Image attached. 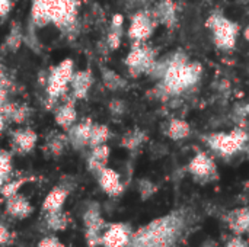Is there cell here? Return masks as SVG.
<instances>
[{"instance_id": "obj_39", "label": "cell", "mask_w": 249, "mask_h": 247, "mask_svg": "<svg viewBox=\"0 0 249 247\" xmlns=\"http://www.w3.org/2000/svg\"><path fill=\"white\" fill-rule=\"evenodd\" d=\"M10 239H12V236H10V231L7 230V227L0 224V247L7 245L10 242Z\"/></svg>"}, {"instance_id": "obj_22", "label": "cell", "mask_w": 249, "mask_h": 247, "mask_svg": "<svg viewBox=\"0 0 249 247\" xmlns=\"http://www.w3.org/2000/svg\"><path fill=\"white\" fill-rule=\"evenodd\" d=\"M109 154H111V150H109V147L107 144H101V146L92 147L90 153L88 156V160H86L88 170L96 176L102 169L107 167L108 160H109Z\"/></svg>"}, {"instance_id": "obj_37", "label": "cell", "mask_w": 249, "mask_h": 247, "mask_svg": "<svg viewBox=\"0 0 249 247\" xmlns=\"http://www.w3.org/2000/svg\"><path fill=\"white\" fill-rule=\"evenodd\" d=\"M226 247H249V245L248 242L244 240L241 236H236V234H235V237H231V239L228 240Z\"/></svg>"}, {"instance_id": "obj_12", "label": "cell", "mask_w": 249, "mask_h": 247, "mask_svg": "<svg viewBox=\"0 0 249 247\" xmlns=\"http://www.w3.org/2000/svg\"><path fill=\"white\" fill-rule=\"evenodd\" d=\"M133 234V229L125 223L108 224L104 234L101 246L104 247H127Z\"/></svg>"}, {"instance_id": "obj_1", "label": "cell", "mask_w": 249, "mask_h": 247, "mask_svg": "<svg viewBox=\"0 0 249 247\" xmlns=\"http://www.w3.org/2000/svg\"><path fill=\"white\" fill-rule=\"evenodd\" d=\"M194 208L181 207L133 231L127 247H177L198 224Z\"/></svg>"}, {"instance_id": "obj_3", "label": "cell", "mask_w": 249, "mask_h": 247, "mask_svg": "<svg viewBox=\"0 0 249 247\" xmlns=\"http://www.w3.org/2000/svg\"><path fill=\"white\" fill-rule=\"evenodd\" d=\"M201 73L203 67L198 63H190L184 52H175L168 60V67L162 77L163 92L166 95H179L194 86L200 80Z\"/></svg>"}, {"instance_id": "obj_25", "label": "cell", "mask_w": 249, "mask_h": 247, "mask_svg": "<svg viewBox=\"0 0 249 247\" xmlns=\"http://www.w3.org/2000/svg\"><path fill=\"white\" fill-rule=\"evenodd\" d=\"M123 25H124V17L121 13H117L112 16L111 20V26H109V32L107 36V45L109 49H118V47L121 45V39H123Z\"/></svg>"}, {"instance_id": "obj_8", "label": "cell", "mask_w": 249, "mask_h": 247, "mask_svg": "<svg viewBox=\"0 0 249 247\" xmlns=\"http://www.w3.org/2000/svg\"><path fill=\"white\" fill-rule=\"evenodd\" d=\"M83 224H85V239L88 247L101 246L102 234L107 229V223L101 214V207L96 202L88 205L83 213Z\"/></svg>"}, {"instance_id": "obj_44", "label": "cell", "mask_w": 249, "mask_h": 247, "mask_svg": "<svg viewBox=\"0 0 249 247\" xmlns=\"http://www.w3.org/2000/svg\"><path fill=\"white\" fill-rule=\"evenodd\" d=\"M244 112H245V114H249V103L247 106H244Z\"/></svg>"}, {"instance_id": "obj_11", "label": "cell", "mask_w": 249, "mask_h": 247, "mask_svg": "<svg viewBox=\"0 0 249 247\" xmlns=\"http://www.w3.org/2000/svg\"><path fill=\"white\" fill-rule=\"evenodd\" d=\"M76 99L67 95L53 111H54V122L61 131H69L77 122V109Z\"/></svg>"}, {"instance_id": "obj_18", "label": "cell", "mask_w": 249, "mask_h": 247, "mask_svg": "<svg viewBox=\"0 0 249 247\" xmlns=\"http://www.w3.org/2000/svg\"><path fill=\"white\" fill-rule=\"evenodd\" d=\"M0 112L6 118L7 124H16V125L25 124L29 119V116L32 115V109H31L29 105L20 103V102H15V100H9L0 109Z\"/></svg>"}, {"instance_id": "obj_26", "label": "cell", "mask_w": 249, "mask_h": 247, "mask_svg": "<svg viewBox=\"0 0 249 247\" xmlns=\"http://www.w3.org/2000/svg\"><path fill=\"white\" fill-rule=\"evenodd\" d=\"M69 215L61 211H53V213H44V226L50 231H64L69 227Z\"/></svg>"}, {"instance_id": "obj_43", "label": "cell", "mask_w": 249, "mask_h": 247, "mask_svg": "<svg viewBox=\"0 0 249 247\" xmlns=\"http://www.w3.org/2000/svg\"><path fill=\"white\" fill-rule=\"evenodd\" d=\"M245 38H247V39L249 41V26L247 28V29H245Z\"/></svg>"}, {"instance_id": "obj_34", "label": "cell", "mask_w": 249, "mask_h": 247, "mask_svg": "<svg viewBox=\"0 0 249 247\" xmlns=\"http://www.w3.org/2000/svg\"><path fill=\"white\" fill-rule=\"evenodd\" d=\"M156 191H158L156 185H155L153 182H150L149 179H142V181L139 182V192H140V197H142L143 201H146V199H149L152 195H155Z\"/></svg>"}, {"instance_id": "obj_10", "label": "cell", "mask_w": 249, "mask_h": 247, "mask_svg": "<svg viewBox=\"0 0 249 247\" xmlns=\"http://www.w3.org/2000/svg\"><path fill=\"white\" fill-rule=\"evenodd\" d=\"M38 144V134L29 127H20L10 134V151L16 154H29Z\"/></svg>"}, {"instance_id": "obj_14", "label": "cell", "mask_w": 249, "mask_h": 247, "mask_svg": "<svg viewBox=\"0 0 249 247\" xmlns=\"http://www.w3.org/2000/svg\"><path fill=\"white\" fill-rule=\"evenodd\" d=\"M92 125H93V121L90 118H86V119H82V121L76 122L67 131V137H69L70 147H73L77 151L85 150L86 147H89Z\"/></svg>"}, {"instance_id": "obj_41", "label": "cell", "mask_w": 249, "mask_h": 247, "mask_svg": "<svg viewBox=\"0 0 249 247\" xmlns=\"http://www.w3.org/2000/svg\"><path fill=\"white\" fill-rule=\"evenodd\" d=\"M6 125H7V121H6V118L3 116V114L0 112V134H1L3 131H4Z\"/></svg>"}, {"instance_id": "obj_15", "label": "cell", "mask_w": 249, "mask_h": 247, "mask_svg": "<svg viewBox=\"0 0 249 247\" xmlns=\"http://www.w3.org/2000/svg\"><path fill=\"white\" fill-rule=\"evenodd\" d=\"M92 86H93V73L89 68L77 70V71H74V74L71 77L69 95L71 98H74L76 100H83L88 98Z\"/></svg>"}, {"instance_id": "obj_5", "label": "cell", "mask_w": 249, "mask_h": 247, "mask_svg": "<svg viewBox=\"0 0 249 247\" xmlns=\"http://www.w3.org/2000/svg\"><path fill=\"white\" fill-rule=\"evenodd\" d=\"M207 26L213 32L214 44L222 49H232L236 45L239 25L225 17L222 13L216 12L207 19Z\"/></svg>"}, {"instance_id": "obj_40", "label": "cell", "mask_w": 249, "mask_h": 247, "mask_svg": "<svg viewBox=\"0 0 249 247\" xmlns=\"http://www.w3.org/2000/svg\"><path fill=\"white\" fill-rule=\"evenodd\" d=\"M130 6H144V4H147L149 1H152V0H125Z\"/></svg>"}, {"instance_id": "obj_2", "label": "cell", "mask_w": 249, "mask_h": 247, "mask_svg": "<svg viewBox=\"0 0 249 247\" xmlns=\"http://www.w3.org/2000/svg\"><path fill=\"white\" fill-rule=\"evenodd\" d=\"M79 0H32L31 23L36 28L54 25L61 33L73 35L79 25Z\"/></svg>"}, {"instance_id": "obj_33", "label": "cell", "mask_w": 249, "mask_h": 247, "mask_svg": "<svg viewBox=\"0 0 249 247\" xmlns=\"http://www.w3.org/2000/svg\"><path fill=\"white\" fill-rule=\"evenodd\" d=\"M22 41H23L22 31H20L19 25L15 23L13 28L10 29V32L7 33L3 47H4L6 49H9V51H16V49H19V47L22 45Z\"/></svg>"}, {"instance_id": "obj_35", "label": "cell", "mask_w": 249, "mask_h": 247, "mask_svg": "<svg viewBox=\"0 0 249 247\" xmlns=\"http://www.w3.org/2000/svg\"><path fill=\"white\" fill-rule=\"evenodd\" d=\"M108 109L114 116H121L125 112V103L121 99H112L108 105Z\"/></svg>"}, {"instance_id": "obj_16", "label": "cell", "mask_w": 249, "mask_h": 247, "mask_svg": "<svg viewBox=\"0 0 249 247\" xmlns=\"http://www.w3.org/2000/svg\"><path fill=\"white\" fill-rule=\"evenodd\" d=\"M96 179H98V183H99L101 189L108 197L117 198L124 192V185L121 182V178H120L118 172H115L114 169H111L108 166L105 169H102L96 175Z\"/></svg>"}, {"instance_id": "obj_30", "label": "cell", "mask_w": 249, "mask_h": 247, "mask_svg": "<svg viewBox=\"0 0 249 247\" xmlns=\"http://www.w3.org/2000/svg\"><path fill=\"white\" fill-rule=\"evenodd\" d=\"M111 138V130L108 128V125L105 124H95L92 125V131H90V141H89V147H96L101 144H107V141Z\"/></svg>"}, {"instance_id": "obj_28", "label": "cell", "mask_w": 249, "mask_h": 247, "mask_svg": "<svg viewBox=\"0 0 249 247\" xmlns=\"http://www.w3.org/2000/svg\"><path fill=\"white\" fill-rule=\"evenodd\" d=\"M13 173V153L0 148V189L12 178Z\"/></svg>"}, {"instance_id": "obj_38", "label": "cell", "mask_w": 249, "mask_h": 247, "mask_svg": "<svg viewBox=\"0 0 249 247\" xmlns=\"http://www.w3.org/2000/svg\"><path fill=\"white\" fill-rule=\"evenodd\" d=\"M13 7V0H0V19L6 17Z\"/></svg>"}, {"instance_id": "obj_32", "label": "cell", "mask_w": 249, "mask_h": 247, "mask_svg": "<svg viewBox=\"0 0 249 247\" xmlns=\"http://www.w3.org/2000/svg\"><path fill=\"white\" fill-rule=\"evenodd\" d=\"M144 140H146V134H144L142 130L136 128V130H133V131L127 132V134L123 137V140H121V146H123L124 148H127V150L133 151V150L139 148V147L144 143Z\"/></svg>"}, {"instance_id": "obj_7", "label": "cell", "mask_w": 249, "mask_h": 247, "mask_svg": "<svg viewBox=\"0 0 249 247\" xmlns=\"http://www.w3.org/2000/svg\"><path fill=\"white\" fill-rule=\"evenodd\" d=\"M155 63H156L155 51L143 42H134L130 52L125 57V66L133 77H137L144 73H150Z\"/></svg>"}, {"instance_id": "obj_17", "label": "cell", "mask_w": 249, "mask_h": 247, "mask_svg": "<svg viewBox=\"0 0 249 247\" xmlns=\"http://www.w3.org/2000/svg\"><path fill=\"white\" fill-rule=\"evenodd\" d=\"M4 210H6L7 215L13 217L16 220H25L34 214V205L22 194H16V195L7 198L6 204H4Z\"/></svg>"}, {"instance_id": "obj_24", "label": "cell", "mask_w": 249, "mask_h": 247, "mask_svg": "<svg viewBox=\"0 0 249 247\" xmlns=\"http://www.w3.org/2000/svg\"><path fill=\"white\" fill-rule=\"evenodd\" d=\"M16 89L15 79L7 67L0 64V109L12 100V95Z\"/></svg>"}, {"instance_id": "obj_6", "label": "cell", "mask_w": 249, "mask_h": 247, "mask_svg": "<svg viewBox=\"0 0 249 247\" xmlns=\"http://www.w3.org/2000/svg\"><path fill=\"white\" fill-rule=\"evenodd\" d=\"M207 144L212 147V150L217 151L223 157H231L241 151L248 140V134L244 130L235 128L231 132H217L210 134L207 138Z\"/></svg>"}, {"instance_id": "obj_20", "label": "cell", "mask_w": 249, "mask_h": 247, "mask_svg": "<svg viewBox=\"0 0 249 247\" xmlns=\"http://www.w3.org/2000/svg\"><path fill=\"white\" fill-rule=\"evenodd\" d=\"M69 146H70V143H69L67 132L66 131H54L47 135L42 150L45 151L47 156L58 159L64 154V151L67 150Z\"/></svg>"}, {"instance_id": "obj_19", "label": "cell", "mask_w": 249, "mask_h": 247, "mask_svg": "<svg viewBox=\"0 0 249 247\" xmlns=\"http://www.w3.org/2000/svg\"><path fill=\"white\" fill-rule=\"evenodd\" d=\"M225 223L236 236L249 234V208H235L225 215Z\"/></svg>"}, {"instance_id": "obj_31", "label": "cell", "mask_w": 249, "mask_h": 247, "mask_svg": "<svg viewBox=\"0 0 249 247\" xmlns=\"http://www.w3.org/2000/svg\"><path fill=\"white\" fill-rule=\"evenodd\" d=\"M191 128L184 119H172L168 127V137L172 140H184L190 135Z\"/></svg>"}, {"instance_id": "obj_23", "label": "cell", "mask_w": 249, "mask_h": 247, "mask_svg": "<svg viewBox=\"0 0 249 247\" xmlns=\"http://www.w3.org/2000/svg\"><path fill=\"white\" fill-rule=\"evenodd\" d=\"M153 16L156 19V22L172 28L177 23V7L175 3L172 0H162L158 3Z\"/></svg>"}, {"instance_id": "obj_29", "label": "cell", "mask_w": 249, "mask_h": 247, "mask_svg": "<svg viewBox=\"0 0 249 247\" xmlns=\"http://www.w3.org/2000/svg\"><path fill=\"white\" fill-rule=\"evenodd\" d=\"M102 82H104L105 87L112 90V92L121 90L127 84V82L118 73H115L114 70L107 68V67H102Z\"/></svg>"}, {"instance_id": "obj_13", "label": "cell", "mask_w": 249, "mask_h": 247, "mask_svg": "<svg viewBox=\"0 0 249 247\" xmlns=\"http://www.w3.org/2000/svg\"><path fill=\"white\" fill-rule=\"evenodd\" d=\"M188 170L197 181H201V183H206L207 181L214 179L216 172H217L213 159L203 151L197 153L193 157V160L188 165Z\"/></svg>"}, {"instance_id": "obj_42", "label": "cell", "mask_w": 249, "mask_h": 247, "mask_svg": "<svg viewBox=\"0 0 249 247\" xmlns=\"http://www.w3.org/2000/svg\"><path fill=\"white\" fill-rule=\"evenodd\" d=\"M200 247H216V243H214V242H212V240H207L204 245H201Z\"/></svg>"}, {"instance_id": "obj_21", "label": "cell", "mask_w": 249, "mask_h": 247, "mask_svg": "<svg viewBox=\"0 0 249 247\" xmlns=\"http://www.w3.org/2000/svg\"><path fill=\"white\" fill-rule=\"evenodd\" d=\"M70 189L60 183L57 186H54L44 198L42 201V213H53V211H61L63 205L66 202V199L70 195Z\"/></svg>"}, {"instance_id": "obj_36", "label": "cell", "mask_w": 249, "mask_h": 247, "mask_svg": "<svg viewBox=\"0 0 249 247\" xmlns=\"http://www.w3.org/2000/svg\"><path fill=\"white\" fill-rule=\"evenodd\" d=\"M36 247H66L57 237L54 236H45L44 239H41L38 242Z\"/></svg>"}, {"instance_id": "obj_27", "label": "cell", "mask_w": 249, "mask_h": 247, "mask_svg": "<svg viewBox=\"0 0 249 247\" xmlns=\"http://www.w3.org/2000/svg\"><path fill=\"white\" fill-rule=\"evenodd\" d=\"M32 181H35V178H34V176L10 178V179L3 185V188L0 189V195H1L4 199H7V198H10V197H13V195L19 194L20 188H22V186H25L26 183L32 182Z\"/></svg>"}, {"instance_id": "obj_9", "label": "cell", "mask_w": 249, "mask_h": 247, "mask_svg": "<svg viewBox=\"0 0 249 247\" xmlns=\"http://www.w3.org/2000/svg\"><path fill=\"white\" fill-rule=\"evenodd\" d=\"M156 23L158 22L153 13L146 10H139L133 15L127 33L134 42H144L152 35Z\"/></svg>"}, {"instance_id": "obj_4", "label": "cell", "mask_w": 249, "mask_h": 247, "mask_svg": "<svg viewBox=\"0 0 249 247\" xmlns=\"http://www.w3.org/2000/svg\"><path fill=\"white\" fill-rule=\"evenodd\" d=\"M74 61L71 58H64L58 64L48 68L44 80L45 102L47 109H54L70 92L71 77L74 74Z\"/></svg>"}]
</instances>
